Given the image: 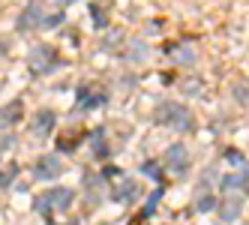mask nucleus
<instances>
[{
    "mask_svg": "<svg viewBox=\"0 0 249 225\" xmlns=\"http://www.w3.org/2000/svg\"><path fill=\"white\" fill-rule=\"evenodd\" d=\"M150 120L156 126H165V129H177V132H192L195 129V117L192 111L177 99H159L156 108L150 114Z\"/></svg>",
    "mask_w": 249,
    "mask_h": 225,
    "instance_id": "obj_1",
    "label": "nucleus"
},
{
    "mask_svg": "<svg viewBox=\"0 0 249 225\" xmlns=\"http://www.w3.org/2000/svg\"><path fill=\"white\" fill-rule=\"evenodd\" d=\"M57 66H63V57L57 54L54 45H48V42L30 45V51H27V69H30V75H51Z\"/></svg>",
    "mask_w": 249,
    "mask_h": 225,
    "instance_id": "obj_2",
    "label": "nucleus"
},
{
    "mask_svg": "<svg viewBox=\"0 0 249 225\" xmlns=\"http://www.w3.org/2000/svg\"><path fill=\"white\" fill-rule=\"evenodd\" d=\"M162 165L171 171V174H174L177 180H180V177H186V171H189V165H192L189 147H186V144H180V141L168 144V147H165V153H162Z\"/></svg>",
    "mask_w": 249,
    "mask_h": 225,
    "instance_id": "obj_3",
    "label": "nucleus"
},
{
    "mask_svg": "<svg viewBox=\"0 0 249 225\" xmlns=\"http://www.w3.org/2000/svg\"><path fill=\"white\" fill-rule=\"evenodd\" d=\"M45 27V6L39 3V0H33V3H27L18 18H15V30L18 33H33V30H42Z\"/></svg>",
    "mask_w": 249,
    "mask_h": 225,
    "instance_id": "obj_4",
    "label": "nucleus"
},
{
    "mask_svg": "<svg viewBox=\"0 0 249 225\" xmlns=\"http://www.w3.org/2000/svg\"><path fill=\"white\" fill-rule=\"evenodd\" d=\"M63 159L57 156V153H42V156L33 162V180H39V183H51V180H57L63 174Z\"/></svg>",
    "mask_w": 249,
    "mask_h": 225,
    "instance_id": "obj_5",
    "label": "nucleus"
},
{
    "mask_svg": "<svg viewBox=\"0 0 249 225\" xmlns=\"http://www.w3.org/2000/svg\"><path fill=\"white\" fill-rule=\"evenodd\" d=\"M78 102L72 105V114H87V111H93V108H102V105H108V93L105 90H93L90 84H84V87H78Z\"/></svg>",
    "mask_w": 249,
    "mask_h": 225,
    "instance_id": "obj_6",
    "label": "nucleus"
},
{
    "mask_svg": "<svg viewBox=\"0 0 249 225\" xmlns=\"http://www.w3.org/2000/svg\"><path fill=\"white\" fill-rule=\"evenodd\" d=\"M54 126H57V111L54 108H39L33 114V123H30V138L42 141V138H48L54 132Z\"/></svg>",
    "mask_w": 249,
    "mask_h": 225,
    "instance_id": "obj_7",
    "label": "nucleus"
},
{
    "mask_svg": "<svg viewBox=\"0 0 249 225\" xmlns=\"http://www.w3.org/2000/svg\"><path fill=\"white\" fill-rule=\"evenodd\" d=\"M243 204H246V195H240V192H225V198L219 201V219H222V225L237 222L243 216Z\"/></svg>",
    "mask_w": 249,
    "mask_h": 225,
    "instance_id": "obj_8",
    "label": "nucleus"
},
{
    "mask_svg": "<svg viewBox=\"0 0 249 225\" xmlns=\"http://www.w3.org/2000/svg\"><path fill=\"white\" fill-rule=\"evenodd\" d=\"M42 195H45V201L51 207V213L54 210L66 213L69 207L75 204V189H69V186H54V189H48V192H42Z\"/></svg>",
    "mask_w": 249,
    "mask_h": 225,
    "instance_id": "obj_9",
    "label": "nucleus"
},
{
    "mask_svg": "<svg viewBox=\"0 0 249 225\" xmlns=\"http://www.w3.org/2000/svg\"><path fill=\"white\" fill-rule=\"evenodd\" d=\"M81 189L87 192V207H96L105 198V177L102 174H93V171H87V174L81 177Z\"/></svg>",
    "mask_w": 249,
    "mask_h": 225,
    "instance_id": "obj_10",
    "label": "nucleus"
},
{
    "mask_svg": "<svg viewBox=\"0 0 249 225\" xmlns=\"http://www.w3.org/2000/svg\"><path fill=\"white\" fill-rule=\"evenodd\" d=\"M21 117H24V102L21 99H9L6 105H0V132L15 129L21 123Z\"/></svg>",
    "mask_w": 249,
    "mask_h": 225,
    "instance_id": "obj_11",
    "label": "nucleus"
},
{
    "mask_svg": "<svg viewBox=\"0 0 249 225\" xmlns=\"http://www.w3.org/2000/svg\"><path fill=\"white\" fill-rule=\"evenodd\" d=\"M111 198L120 201V204H135L141 198V183L132 180V177H120V183L111 189Z\"/></svg>",
    "mask_w": 249,
    "mask_h": 225,
    "instance_id": "obj_12",
    "label": "nucleus"
},
{
    "mask_svg": "<svg viewBox=\"0 0 249 225\" xmlns=\"http://www.w3.org/2000/svg\"><path fill=\"white\" fill-rule=\"evenodd\" d=\"M219 186H222V192H240V195H246V189H249V168H237V171L222 174Z\"/></svg>",
    "mask_w": 249,
    "mask_h": 225,
    "instance_id": "obj_13",
    "label": "nucleus"
},
{
    "mask_svg": "<svg viewBox=\"0 0 249 225\" xmlns=\"http://www.w3.org/2000/svg\"><path fill=\"white\" fill-rule=\"evenodd\" d=\"M126 63H144L150 57V51H147V42L144 39H129V45L123 48V54H120Z\"/></svg>",
    "mask_w": 249,
    "mask_h": 225,
    "instance_id": "obj_14",
    "label": "nucleus"
},
{
    "mask_svg": "<svg viewBox=\"0 0 249 225\" xmlns=\"http://www.w3.org/2000/svg\"><path fill=\"white\" fill-rule=\"evenodd\" d=\"M90 153H93L96 159H108L111 147H108V138H105V126H96L90 132Z\"/></svg>",
    "mask_w": 249,
    "mask_h": 225,
    "instance_id": "obj_15",
    "label": "nucleus"
},
{
    "mask_svg": "<svg viewBox=\"0 0 249 225\" xmlns=\"http://www.w3.org/2000/svg\"><path fill=\"white\" fill-rule=\"evenodd\" d=\"M171 60H174L177 66H192L195 60H198V51H195L192 45H177V48L171 51Z\"/></svg>",
    "mask_w": 249,
    "mask_h": 225,
    "instance_id": "obj_16",
    "label": "nucleus"
},
{
    "mask_svg": "<svg viewBox=\"0 0 249 225\" xmlns=\"http://www.w3.org/2000/svg\"><path fill=\"white\" fill-rule=\"evenodd\" d=\"M216 207V195L213 192H198L195 195V213H210Z\"/></svg>",
    "mask_w": 249,
    "mask_h": 225,
    "instance_id": "obj_17",
    "label": "nucleus"
},
{
    "mask_svg": "<svg viewBox=\"0 0 249 225\" xmlns=\"http://www.w3.org/2000/svg\"><path fill=\"white\" fill-rule=\"evenodd\" d=\"M15 177H18V162H9L0 168V189H9L15 183Z\"/></svg>",
    "mask_w": 249,
    "mask_h": 225,
    "instance_id": "obj_18",
    "label": "nucleus"
},
{
    "mask_svg": "<svg viewBox=\"0 0 249 225\" xmlns=\"http://www.w3.org/2000/svg\"><path fill=\"white\" fill-rule=\"evenodd\" d=\"M231 96L237 99V105H249V81H234L231 84Z\"/></svg>",
    "mask_w": 249,
    "mask_h": 225,
    "instance_id": "obj_19",
    "label": "nucleus"
},
{
    "mask_svg": "<svg viewBox=\"0 0 249 225\" xmlns=\"http://www.w3.org/2000/svg\"><path fill=\"white\" fill-rule=\"evenodd\" d=\"M162 195H165V189H162V186H156V189H153V195L144 201V210H141V219H147V216L156 210V207H159V201H162Z\"/></svg>",
    "mask_w": 249,
    "mask_h": 225,
    "instance_id": "obj_20",
    "label": "nucleus"
},
{
    "mask_svg": "<svg viewBox=\"0 0 249 225\" xmlns=\"http://www.w3.org/2000/svg\"><path fill=\"white\" fill-rule=\"evenodd\" d=\"M201 90H204L201 75H198V78H189V81H183V84H180V93H183V96H195V93H201Z\"/></svg>",
    "mask_w": 249,
    "mask_h": 225,
    "instance_id": "obj_21",
    "label": "nucleus"
},
{
    "mask_svg": "<svg viewBox=\"0 0 249 225\" xmlns=\"http://www.w3.org/2000/svg\"><path fill=\"white\" fill-rule=\"evenodd\" d=\"M120 42H123V30H108L102 39V51H114Z\"/></svg>",
    "mask_w": 249,
    "mask_h": 225,
    "instance_id": "obj_22",
    "label": "nucleus"
},
{
    "mask_svg": "<svg viewBox=\"0 0 249 225\" xmlns=\"http://www.w3.org/2000/svg\"><path fill=\"white\" fill-rule=\"evenodd\" d=\"M90 15H93V27H96V30H105V27H108V15L102 12L99 3H90Z\"/></svg>",
    "mask_w": 249,
    "mask_h": 225,
    "instance_id": "obj_23",
    "label": "nucleus"
},
{
    "mask_svg": "<svg viewBox=\"0 0 249 225\" xmlns=\"http://www.w3.org/2000/svg\"><path fill=\"white\" fill-rule=\"evenodd\" d=\"M141 174H144V177H153V180H162V168H159L156 159H147L144 165H141Z\"/></svg>",
    "mask_w": 249,
    "mask_h": 225,
    "instance_id": "obj_24",
    "label": "nucleus"
},
{
    "mask_svg": "<svg viewBox=\"0 0 249 225\" xmlns=\"http://www.w3.org/2000/svg\"><path fill=\"white\" fill-rule=\"evenodd\" d=\"M225 162H231V165H240V168H249V165H246V156H243L240 150H228V153H225Z\"/></svg>",
    "mask_w": 249,
    "mask_h": 225,
    "instance_id": "obj_25",
    "label": "nucleus"
},
{
    "mask_svg": "<svg viewBox=\"0 0 249 225\" xmlns=\"http://www.w3.org/2000/svg\"><path fill=\"white\" fill-rule=\"evenodd\" d=\"M63 24V12H57V15H51V18H45V27L42 30H57Z\"/></svg>",
    "mask_w": 249,
    "mask_h": 225,
    "instance_id": "obj_26",
    "label": "nucleus"
},
{
    "mask_svg": "<svg viewBox=\"0 0 249 225\" xmlns=\"http://www.w3.org/2000/svg\"><path fill=\"white\" fill-rule=\"evenodd\" d=\"M99 174H102L105 180H111V177H117V174H120V168H114V165H105V168L99 171Z\"/></svg>",
    "mask_w": 249,
    "mask_h": 225,
    "instance_id": "obj_27",
    "label": "nucleus"
},
{
    "mask_svg": "<svg viewBox=\"0 0 249 225\" xmlns=\"http://www.w3.org/2000/svg\"><path fill=\"white\" fill-rule=\"evenodd\" d=\"M9 48H12V42H9V36H0V60H3V57L9 54Z\"/></svg>",
    "mask_w": 249,
    "mask_h": 225,
    "instance_id": "obj_28",
    "label": "nucleus"
},
{
    "mask_svg": "<svg viewBox=\"0 0 249 225\" xmlns=\"http://www.w3.org/2000/svg\"><path fill=\"white\" fill-rule=\"evenodd\" d=\"M57 9H66V6H72V3H78V0H51Z\"/></svg>",
    "mask_w": 249,
    "mask_h": 225,
    "instance_id": "obj_29",
    "label": "nucleus"
},
{
    "mask_svg": "<svg viewBox=\"0 0 249 225\" xmlns=\"http://www.w3.org/2000/svg\"><path fill=\"white\" fill-rule=\"evenodd\" d=\"M66 225H78V219H69V222H66Z\"/></svg>",
    "mask_w": 249,
    "mask_h": 225,
    "instance_id": "obj_30",
    "label": "nucleus"
},
{
    "mask_svg": "<svg viewBox=\"0 0 249 225\" xmlns=\"http://www.w3.org/2000/svg\"><path fill=\"white\" fill-rule=\"evenodd\" d=\"M99 225H111V222H99Z\"/></svg>",
    "mask_w": 249,
    "mask_h": 225,
    "instance_id": "obj_31",
    "label": "nucleus"
},
{
    "mask_svg": "<svg viewBox=\"0 0 249 225\" xmlns=\"http://www.w3.org/2000/svg\"><path fill=\"white\" fill-rule=\"evenodd\" d=\"M0 156H3V150H0Z\"/></svg>",
    "mask_w": 249,
    "mask_h": 225,
    "instance_id": "obj_32",
    "label": "nucleus"
},
{
    "mask_svg": "<svg viewBox=\"0 0 249 225\" xmlns=\"http://www.w3.org/2000/svg\"><path fill=\"white\" fill-rule=\"evenodd\" d=\"M246 225H249V222H246Z\"/></svg>",
    "mask_w": 249,
    "mask_h": 225,
    "instance_id": "obj_33",
    "label": "nucleus"
}]
</instances>
